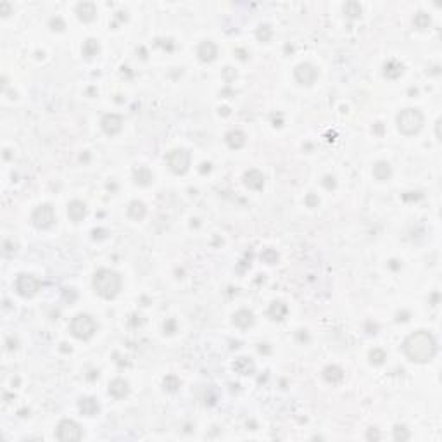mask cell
Listing matches in <instances>:
<instances>
[{
  "instance_id": "cell-22",
  "label": "cell",
  "mask_w": 442,
  "mask_h": 442,
  "mask_svg": "<svg viewBox=\"0 0 442 442\" xmlns=\"http://www.w3.org/2000/svg\"><path fill=\"white\" fill-rule=\"evenodd\" d=\"M133 178H135V183H138L142 186H147L152 183V173L145 166H138L133 171Z\"/></svg>"
},
{
  "instance_id": "cell-40",
  "label": "cell",
  "mask_w": 442,
  "mask_h": 442,
  "mask_svg": "<svg viewBox=\"0 0 442 442\" xmlns=\"http://www.w3.org/2000/svg\"><path fill=\"white\" fill-rule=\"evenodd\" d=\"M202 166H204V168H202V169H200V171H202V173H206V171H207V173H209V171H211V164H209V162H204V164H202Z\"/></svg>"
},
{
  "instance_id": "cell-12",
  "label": "cell",
  "mask_w": 442,
  "mask_h": 442,
  "mask_svg": "<svg viewBox=\"0 0 442 442\" xmlns=\"http://www.w3.org/2000/svg\"><path fill=\"white\" fill-rule=\"evenodd\" d=\"M244 183L251 190H261L264 186V176L259 169H249L244 175Z\"/></svg>"
},
{
  "instance_id": "cell-28",
  "label": "cell",
  "mask_w": 442,
  "mask_h": 442,
  "mask_svg": "<svg viewBox=\"0 0 442 442\" xmlns=\"http://www.w3.org/2000/svg\"><path fill=\"white\" fill-rule=\"evenodd\" d=\"M271 35H273V31L268 24H261V26L256 30V37H258L259 41H269L271 40Z\"/></svg>"
},
{
  "instance_id": "cell-5",
  "label": "cell",
  "mask_w": 442,
  "mask_h": 442,
  "mask_svg": "<svg viewBox=\"0 0 442 442\" xmlns=\"http://www.w3.org/2000/svg\"><path fill=\"white\" fill-rule=\"evenodd\" d=\"M166 161L175 175H185L190 168V152L185 148H175L166 155Z\"/></svg>"
},
{
  "instance_id": "cell-4",
  "label": "cell",
  "mask_w": 442,
  "mask_h": 442,
  "mask_svg": "<svg viewBox=\"0 0 442 442\" xmlns=\"http://www.w3.org/2000/svg\"><path fill=\"white\" fill-rule=\"evenodd\" d=\"M69 330H71L73 337H76L78 340H88L95 335L97 323L90 314H76L71 320Z\"/></svg>"
},
{
  "instance_id": "cell-27",
  "label": "cell",
  "mask_w": 442,
  "mask_h": 442,
  "mask_svg": "<svg viewBox=\"0 0 442 442\" xmlns=\"http://www.w3.org/2000/svg\"><path fill=\"white\" fill-rule=\"evenodd\" d=\"M413 24L418 28V30H427L430 26V16L425 12H418L416 16L413 17Z\"/></svg>"
},
{
  "instance_id": "cell-7",
  "label": "cell",
  "mask_w": 442,
  "mask_h": 442,
  "mask_svg": "<svg viewBox=\"0 0 442 442\" xmlns=\"http://www.w3.org/2000/svg\"><path fill=\"white\" fill-rule=\"evenodd\" d=\"M55 435H57L59 441L71 442V441H79V439L83 437V432H81V427H79L76 421H73V420H62L61 423L57 425Z\"/></svg>"
},
{
  "instance_id": "cell-26",
  "label": "cell",
  "mask_w": 442,
  "mask_h": 442,
  "mask_svg": "<svg viewBox=\"0 0 442 442\" xmlns=\"http://www.w3.org/2000/svg\"><path fill=\"white\" fill-rule=\"evenodd\" d=\"M99 50H100L99 41L93 40V38H88V40L83 43V48H81V52H83L85 57H93V55L99 54Z\"/></svg>"
},
{
  "instance_id": "cell-14",
  "label": "cell",
  "mask_w": 442,
  "mask_h": 442,
  "mask_svg": "<svg viewBox=\"0 0 442 442\" xmlns=\"http://www.w3.org/2000/svg\"><path fill=\"white\" fill-rule=\"evenodd\" d=\"M78 407L81 411V414H85V416H95L100 411L99 401L93 399V397H81L78 401Z\"/></svg>"
},
{
  "instance_id": "cell-34",
  "label": "cell",
  "mask_w": 442,
  "mask_h": 442,
  "mask_svg": "<svg viewBox=\"0 0 442 442\" xmlns=\"http://www.w3.org/2000/svg\"><path fill=\"white\" fill-rule=\"evenodd\" d=\"M50 28L54 31H62L66 28V24H64V21H62L61 17H52V19H50Z\"/></svg>"
},
{
  "instance_id": "cell-37",
  "label": "cell",
  "mask_w": 442,
  "mask_h": 442,
  "mask_svg": "<svg viewBox=\"0 0 442 442\" xmlns=\"http://www.w3.org/2000/svg\"><path fill=\"white\" fill-rule=\"evenodd\" d=\"M62 295H64V299H66V300H69V302H73V300L76 299V292H74V289H64Z\"/></svg>"
},
{
  "instance_id": "cell-39",
  "label": "cell",
  "mask_w": 442,
  "mask_h": 442,
  "mask_svg": "<svg viewBox=\"0 0 442 442\" xmlns=\"http://www.w3.org/2000/svg\"><path fill=\"white\" fill-rule=\"evenodd\" d=\"M366 439H380V434L375 430V428H371V430L366 434Z\"/></svg>"
},
{
  "instance_id": "cell-3",
  "label": "cell",
  "mask_w": 442,
  "mask_h": 442,
  "mask_svg": "<svg viewBox=\"0 0 442 442\" xmlns=\"http://www.w3.org/2000/svg\"><path fill=\"white\" fill-rule=\"evenodd\" d=\"M397 128L403 135H416L423 128V114L418 109H404L397 114Z\"/></svg>"
},
{
  "instance_id": "cell-1",
  "label": "cell",
  "mask_w": 442,
  "mask_h": 442,
  "mask_svg": "<svg viewBox=\"0 0 442 442\" xmlns=\"http://www.w3.org/2000/svg\"><path fill=\"white\" fill-rule=\"evenodd\" d=\"M403 351L409 361L428 363L430 359H434L435 352H437V342H435L432 333L425 330H418L404 340Z\"/></svg>"
},
{
  "instance_id": "cell-33",
  "label": "cell",
  "mask_w": 442,
  "mask_h": 442,
  "mask_svg": "<svg viewBox=\"0 0 442 442\" xmlns=\"http://www.w3.org/2000/svg\"><path fill=\"white\" fill-rule=\"evenodd\" d=\"M394 439H396V441H407V439H409L407 428L403 427V425H397V427L394 428Z\"/></svg>"
},
{
  "instance_id": "cell-15",
  "label": "cell",
  "mask_w": 442,
  "mask_h": 442,
  "mask_svg": "<svg viewBox=\"0 0 442 442\" xmlns=\"http://www.w3.org/2000/svg\"><path fill=\"white\" fill-rule=\"evenodd\" d=\"M76 14H78V19L83 21V23H90V21L95 17L97 9L92 2H81L76 5Z\"/></svg>"
},
{
  "instance_id": "cell-21",
  "label": "cell",
  "mask_w": 442,
  "mask_h": 442,
  "mask_svg": "<svg viewBox=\"0 0 442 442\" xmlns=\"http://www.w3.org/2000/svg\"><path fill=\"white\" fill-rule=\"evenodd\" d=\"M287 311L289 309H287V306L282 302V300H275V302H271V306H269L268 316L271 318V320H275V321H282L283 318H285Z\"/></svg>"
},
{
  "instance_id": "cell-8",
  "label": "cell",
  "mask_w": 442,
  "mask_h": 442,
  "mask_svg": "<svg viewBox=\"0 0 442 442\" xmlns=\"http://www.w3.org/2000/svg\"><path fill=\"white\" fill-rule=\"evenodd\" d=\"M38 290H40V282L33 275L23 273L16 278V292L21 297H33Z\"/></svg>"
},
{
  "instance_id": "cell-30",
  "label": "cell",
  "mask_w": 442,
  "mask_h": 442,
  "mask_svg": "<svg viewBox=\"0 0 442 442\" xmlns=\"http://www.w3.org/2000/svg\"><path fill=\"white\" fill-rule=\"evenodd\" d=\"M385 359H387V354L382 351V349H373V351L369 352V361H371L373 365H382Z\"/></svg>"
},
{
  "instance_id": "cell-6",
  "label": "cell",
  "mask_w": 442,
  "mask_h": 442,
  "mask_svg": "<svg viewBox=\"0 0 442 442\" xmlns=\"http://www.w3.org/2000/svg\"><path fill=\"white\" fill-rule=\"evenodd\" d=\"M31 221H33L35 226L40 228V230L50 228L55 221L54 207H52L50 204H41V206H38L37 209L33 211V214H31Z\"/></svg>"
},
{
  "instance_id": "cell-31",
  "label": "cell",
  "mask_w": 442,
  "mask_h": 442,
  "mask_svg": "<svg viewBox=\"0 0 442 442\" xmlns=\"http://www.w3.org/2000/svg\"><path fill=\"white\" fill-rule=\"evenodd\" d=\"M162 383H164V389L169 390V392H175V390H178V387H180V380L176 378L175 375H168Z\"/></svg>"
},
{
  "instance_id": "cell-11",
  "label": "cell",
  "mask_w": 442,
  "mask_h": 442,
  "mask_svg": "<svg viewBox=\"0 0 442 442\" xmlns=\"http://www.w3.org/2000/svg\"><path fill=\"white\" fill-rule=\"evenodd\" d=\"M197 55H199V59L202 62H213L214 59H216V55H218L216 45H214L213 41H209V40L202 41V43L197 47Z\"/></svg>"
},
{
  "instance_id": "cell-17",
  "label": "cell",
  "mask_w": 442,
  "mask_h": 442,
  "mask_svg": "<svg viewBox=\"0 0 442 442\" xmlns=\"http://www.w3.org/2000/svg\"><path fill=\"white\" fill-rule=\"evenodd\" d=\"M224 140H226L228 147L230 148H242L245 145V133L240 130H231L226 133V137H224Z\"/></svg>"
},
{
  "instance_id": "cell-19",
  "label": "cell",
  "mask_w": 442,
  "mask_h": 442,
  "mask_svg": "<svg viewBox=\"0 0 442 442\" xmlns=\"http://www.w3.org/2000/svg\"><path fill=\"white\" fill-rule=\"evenodd\" d=\"M145 213H147V207H145L144 202H140V200H131L130 206H128V216L131 218V220H144L145 218Z\"/></svg>"
},
{
  "instance_id": "cell-35",
  "label": "cell",
  "mask_w": 442,
  "mask_h": 442,
  "mask_svg": "<svg viewBox=\"0 0 442 442\" xmlns=\"http://www.w3.org/2000/svg\"><path fill=\"white\" fill-rule=\"evenodd\" d=\"M164 332L166 333H175L176 332V321L175 320H168L164 323Z\"/></svg>"
},
{
  "instance_id": "cell-16",
  "label": "cell",
  "mask_w": 442,
  "mask_h": 442,
  "mask_svg": "<svg viewBox=\"0 0 442 442\" xmlns=\"http://www.w3.org/2000/svg\"><path fill=\"white\" fill-rule=\"evenodd\" d=\"M68 214H69V218H71V221L79 223L86 214V206L81 202V200H71L68 206Z\"/></svg>"
},
{
  "instance_id": "cell-29",
  "label": "cell",
  "mask_w": 442,
  "mask_h": 442,
  "mask_svg": "<svg viewBox=\"0 0 442 442\" xmlns=\"http://www.w3.org/2000/svg\"><path fill=\"white\" fill-rule=\"evenodd\" d=\"M344 12L347 14L349 17H358L361 14V5L358 2H347L344 5Z\"/></svg>"
},
{
  "instance_id": "cell-13",
  "label": "cell",
  "mask_w": 442,
  "mask_h": 442,
  "mask_svg": "<svg viewBox=\"0 0 442 442\" xmlns=\"http://www.w3.org/2000/svg\"><path fill=\"white\" fill-rule=\"evenodd\" d=\"M128 392H130V387H128L126 380L116 378L109 383V396H112L114 399H123L128 396Z\"/></svg>"
},
{
  "instance_id": "cell-25",
  "label": "cell",
  "mask_w": 442,
  "mask_h": 442,
  "mask_svg": "<svg viewBox=\"0 0 442 442\" xmlns=\"http://www.w3.org/2000/svg\"><path fill=\"white\" fill-rule=\"evenodd\" d=\"M235 371L240 373V375H251L254 371V363L251 361L249 358H238L233 365Z\"/></svg>"
},
{
  "instance_id": "cell-24",
  "label": "cell",
  "mask_w": 442,
  "mask_h": 442,
  "mask_svg": "<svg viewBox=\"0 0 442 442\" xmlns=\"http://www.w3.org/2000/svg\"><path fill=\"white\" fill-rule=\"evenodd\" d=\"M323 378L327 380L328 383H338L342 378H344V373H342V369L338 368V366L330 365L323 369Z\"/></svg>"
},
{
  "instance_id": "cell-38",
  "label": "cell",
  "mask_w": 442,
  "mask_h": 442,
  "mask_svg": "<svg viewBox=\"0 0 442 442\" xmlns=\"http://www.w3.org/2000/svg\"><path fill=\"white\" fill-rule=\"evenodd\" d=\"M306 204L309 207H316L318 206V197L313 195V193H309V195L306 197Z\"/></svg>"
},
{
  "instance_id": "cell-36",
  "label": "cell",
  "mask_w": 442,
  "mask_h": 442,
  "mask_svg": "<svg viewBox=\"0 0 442 442\" xmlns=\"http://www.w3.org/2000/svg\"><path fill=\"white\" fill-rule=\"evenodd\" d=\"M323 185H325V188L332 190V188H335V186H337V183H335L333 176H325V178H323Z\"/></svg>"
},
{
  "instance_id": "cell-23",
  "label": "cell",
  "mask_w": 442,
  "mask_h": 442,
  "mask_svg": "<svg viewBox=\"0 0 442 442\" xmlns=\"http://www.w3.org/2000/svg\"><path fill=\"white\" fill-rule=\"evenodd\" d=\"M373 175H375L376 180H380V182H385V180H389L390 176H392V168H390L389 162H376L375 168H373Z\"/></svg>"
},
{
  "instance_id": "cell-32",
  "label": "cell",
  "mask_w": 442,
  "mask_h": 442,
  "mask_svg": "<svg viewBox=\"0 0 442 442\" xmlns=\"http://www.w3.org/2000/svg\"><path fill=\"white\" fill-rule=\"evenodd\" d=\"M261 259L264 262H268V264H275V262L278 261V254H276V251H273V249H266V251H262Z\"/></svg>"
},
{
  "instance_id": "cell-2",
  "label": "cell",
  "mask_w": 442,
  "mask_h": 442,
  "mask_svg": "<svg viewBox=\"0 0 442 442\" xmlns=\"http://www.w3.org/2000/svg\"><path fill=\"white\" fill-rule=\"evenodd\" d=\"M93 289L102 299H114L121 292V276L110 269H99L93 275Z\"/></svg>"
},
{
  "instance_id": "cell-9",
  "label": "cell",
  "mask_w": 442,
  "mask_h": 442,
  "mask_svg": "<svg viewBox=\"0 0 442 442\" xmlns=\"http://www.w3.org/2000/svg\"><path fill=\"white\" fill-rule=\"evenodd\" d=\"M294 76H295L297 83L309 86V85H313V83L316 81L318 71H316V68H314L313 64H309V62H302V64H299L295 68Z\"/></svg>"
},
{
  "instance_id": "cell-18",
  "label": "cell",
  "mask_w": 442,
  "mask_h": 442,
  "mask_svg": "<svg viewBox=\"0 0 442 442\" xmlns=\"http://www.w3.org/2000/svg\"><path fill=\"white\" fill-rule=\"evenodd\" d=\"M233 323L237 325L238 328H249L254 323V314L249 309H240L233 314Z\"/></svg>"
},
{
  "instance_id": "cell-10",
  "label": "cell",
  "mask_w": 442,
  "mask_h": 442,
  "mask_svg": "<svg viewBox=\"0 0 442 442\" xmlns=\"http://www.w3.org/2000/svg\"><path fill=\"white\" fill-rule=\"evenodd\" d=\"M100 126H102L104 133L106 135H117L123 128V117L116 112L106 114L100 121Z\"/></svg>"
},
{
  "instance_id": "cell-20",
  "label": "cell",
  "mask_w": 442,
  "mask_h": 442,
  "mask_svg": "<svg viewBox=\"0 0 442 442\" xmlns=\"http://www.w3.org/2000/svg\"><path fill=\"white\" fill-rule=\"evenodd\" d=\"M383 74L390 79L399 78V76L403 74V64L397 62L396 59H390V61H387L385 66H383Z\"/></svg>"
}]
</instances>
